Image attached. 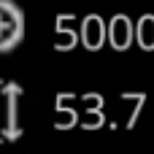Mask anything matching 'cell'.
I'll list each match as a JSON object with an SVG mask.
<instances>
[{
  "instance_id": "1",
  "label": "cell",
  "mask_w": 154,
  "mask_h": 154,
  "mask_svg": "<svg viewBox=\"0 0 154 154\" xmlns=\"http://www.w3.org/2000/svg\"><path fill=\"white\" fill-rule=\"evenodd\" d=\"M24 38V14L8 3L0 0V51H14Z\"/></svg>"
}]
</instances>
